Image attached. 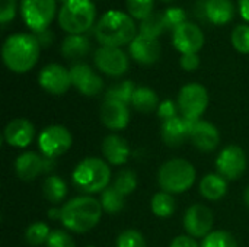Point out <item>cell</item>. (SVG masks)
I'll return each mask as SVG.
<instances>
[{"instance_id":"cell-1","label":"cell","mask_w":249,"mask_h":247,"mask_svg":"<svg viewBox=\"0 0 249 247\" xmlns=\"http://www.w3.org/2000/svg\"><path fill=\"white\" fill-rule=\"evenodd\" d=\"M39 44L35 35L13 33L6 38L1 49L4 66L13 73L29 71L39 58Z\"/></svg>"},{"instance_id":"cell-2","label":"cell","mask_w":249,"mask_h":247,"mask_svg":"<svg viewBox=\"0 0 249 247\" xmlns=\"http://www.w3.org/2000/svg\"><path fill=\"white\" fill-rule=\"evenodd\" d=\"M95 36L102 47H123L131 44L136 35V23L124 12L109 10L98 20Z\"/></svg>"},{"instance_id":"cell-3","label":"cell","mask_w":249,"mask_h":247,"mask_svg":"<svg viewBox=\"0 0 249 247\" xmlns=\"http://www.w3.org/2000/svg\"><path fill=\"white\" fill-rule=\"evenodd\" d=\"M102 205L92 197H77L61 208L63 226L74 233H86L98 226L102 217Z\"/></svg>"},{"instance_id":"cell-4","label":"cell","mask_w":249,"mask_h":247,"mask_svg":"<svg viewBox=\"0 0 249 247\" xmlns=\"http://www.w3.org/2000/svg\"><path fill=\"white\" fill-rule=\"evenodd\" d=\"M111 181L109 166L98 157L83 159L73 170V185L85 194L104 192Z\"/></svg>"},{"instance_id":"cell-5","label":"cell","mask_w":249,"mask_h":247,"mask_svg":"<svg viewBox=\"0 0 249 247\" xmlns=\"http://www.w3.org/2000/svg\"><path fill=\"white\" fill-rule=\"evenodd\" d=\"M158 182L162 191L171 195L187 192L196 182V169L185 159H171L160 166Z\"/></svg>"},{"instance_id":"cell-6","label":"cell","mask_w":249,"mask_h":247,"mask_svg":"<svg viewBox=\"0 0 249 247\" xmlns=\"http://www.w3.org/2000/svg\"><path fill=\"white\" fill-rule=\"evenodd\" d=\"M95 4L92 0H69L58 13V23L70 35H82L89 31L95 20Z\"/></svg>"},{"instance_id":"cell-7","label":"cell","mask_w":249,"mask_h":247,"mask_svg":"<svg viewBox=\"0 0 249 247\" xmlns=\"http://www.w3.org/2000/svg\"><path fill=\"white\" fill-rule=\"evenodd\" d=\"M207 105H209V93L203 84L190 83L179 90L178 108L185 121L191 124L197 122L198 118L206 112Z\"/></svg>"},{"instance_id":"cell-8","label":"cell","mask_w":249,"mask_h":247,"mask_svg":"<svg viewBox=\"0 0 249 247\" xmlns=\"http://www.w3.org/2000/svg\"><path fill=\"white\" fill-rule=\"evenodd\" d=\"M20 13L28 25L35 33L48 29L55 15V0H22Z\"/></svg>"},{"instance_id":"cell-9","label":"cell","mask_w":249,"mask_h":247,"mask_svg":"<svg viewBox=\"0 0 249 247\" xmlns=\"http://www.w3.org/2000/svg\"><path fill=\"white\" fill-rule=\"evenodd\" d=\"M71 134L63 125H50L44 128L38 137L39 150L48 159H55L64 154L71 147Z\"/></svg>"},{"instance_id":"cell-10","label":"cell","mask_w":249,"mask_h":247,"mask_svg":"<svg viewBox=\"0 0 249 247\" xmlns=\"http://www.w3.org/2000/svg\"><path fill=\"white\" fill-rule=\"evenodd\" d=\"M217 173L226 181L239 179L247 170V156L239 146L225 147L216 159Z\"/></svg>"},{"instance_id":"cell-11","label":"cell","mask_w":249,"mask_h":247,"mask_svg":"<svg viewBox=\"0 0 249 247\" xmlns=\"http://www.w3.org/2000/svg\"><path fill=\"white\" fill-rule=\"evenodd\" d=\"M95 64L107 76L118 77L128 70V57L118 47H101L95 51Z\"/></svg>"},{"instance_id":"cell-12","label":"cell","mask_w":249,"mask_h":247,"mask_svg":"<svg viewBox=\"0 0 249 247\" xmlns=\"http://www.w3.org/2000/svg\"><path fill=\"white\" fill-rule=\"evenodd\" d=\"M172 44L181 54H197L204 45V35L197 25L185 22L174 29Z\"/></svg>"},{"instance_id":"cell-13","label":"cell","mask_w":249,"mask_h":247,"mask_svg":"<svg viewBox=\"0 0 249 247\" xmlns=\"http://www.w3.org/2000/svg\"><path fill=\"white\" fill-rule=\"evenodd\" d=\"M38 82L39 86L51 95H63L71 86L70 71L55 63L48 64L41 70Z\"/></svg>"},{"instance_id":"cell-14","label":"cell","mask_w":249,"mask_h":247,"mask_svg":"<svg viewBox=\"0 0 249 247\" xmlns=\"http://www.w3.org/2000/svg\"><path fill=\"white\" fill-rule=\"evenodd\" d=\"M184 229L191 237H206L213 229V214L201 204L190 207L184 215Z\"/></svg>"},{"instance_id":"cell-15","label":"cell","mask_w":249,"mask_h":247,"mask_svg":"<svg viewBox=\"0 0 249 247\" xmlns=\"http://www.w3.org/2000/svg\"><path fill=\"white\" fill-rule=\"evenodd\" d=\"M71 84L85 96H96L104 89L102 79L85 63H77L70 68Z\"/></svg>"},{"instance_id":"cell-16","label":"cell","mask_w":249,"mask_h":247,"mask_svg":"<svg viewBox=\"0 0 249 247\" xmlns=\"http://www.w3.org/2000/svg\"><path fill=\"white\" fill-rule=\"evenodd\" d=\"M53 160L54 159L41 157L34 151H26L18 156L15 162V172L22 181H34L41 173L50 170V165H53Z\"/></svg>"},{"instance_id":"cell-17","label":"cell","mask_w":249,"mask_h":247,"mask_svg":"<svg viewBox=\"0 0 249 247\" xmlns=\"http://www.w3.org/2000/svg\"><path fill=\"white\" fill-rule=\"evenodd\" d=\"M190 140L196 148L209 153L217 148L220 143V134L216 125L209 121H197L191 125Z\"/></svg>"},{"instance_id":"cell-18","label":"cell","mask_w":249,"mask_h":247,"mask_svg":"<svg viewBox=\"0 0 249 247\" xmlns=\"http://www.w3.org/2000/svg\"><path fill=\"white\" fill-rule=\"evenodd\" d=\"M101 121L107 128L112 131L124 130L130 122L128 105L118 100L105 99L101 106Z\"/></svg>"},{"instance_id":"cell-19","label":"cell","mask_w":249,"mask_h":247,"mask_svg":"<svg viewBox=\"0 0 249 247\" xmlns=\"http://www.w3.org/2000/svg\"><path fill=\"white\" fill-rule=\"evenodd\" d=\"M3 135L9 146L23 148L32 143L35 137V127L31 121L25 118H16L6 125Z\"/></svg>"},{"instance_id":"cell-20","label":"cell","mask_w":249,"mask_h":247,"mask_svg":"<svg viewBox=\"0 0 249 247\" xmlns=\"http://www.w3.org/2000/svg\"><path fill=\"white\" fill-rule=\"evenodd\" d=\"M130 54L137 63L150 66L160 57V44L156 38L137 35L130 44Z\"/></svg>"},{"instance_id":"cell-21","label":"cell","mask_w":249,"mask_h":247,"mask_svg":"<svg viewBox=\"0 0 249 247\" xmlns=\"http://www.w3.org/2000/svg\"><path fill=\"white\" fill-rule=\"evenodd\" d=\"M191 122L185 121L184 118H172L162 124V140L169 147H179L190 138L191 132Z\"/></svg>"},{"instance_id":"cell-22","label":"cell","mask_w":249,"mask_h":247,"mask_svg":"<svg viewBox=\"0 0 249 247\" xmlns=\"http://www.w3.org/2000/svg\"><path fill=\"white\" fill-rule=\"evenodd\" d=\"M102 154L108 163L121 166L128 162L130 146L123 137H120L117 134H111V135L105 137L102 141Z\"/></svg>"},{"instance_id":"cell-23","label":"cell","mask_w":249,"mask_h":247,"mask_svg":"<svg viewBox=\"0 0 249 247\" xmlns=\"http://www.w3.org/2000/svg\"><path fill=\"white\" fill-rule=\"evenodd\" d=\"M235 16V6L231 0H206L204 17L214 25H226Z\"/></svg>"},{"instance_id":"cell-24","label":"cell","mask_w":249,"mask_h":247,"mask_svg":"<svg viewBox=\"0 0 249 247\" xmlns=\"http://www.w3.org/2000/svg\"><path fill=\"white\" fill-rule=\"evenodd\" d=\"M228 182L219 173H209L200 181V192L209 201H219L226 195Z\"/></svg>"},{"instance_id":"cell-25","label":"cell","mask_w":249,"mask_h":247,"mask_svg":"<svg viewBox=\"0 0 249 247\" xmlns=\"http://www.w3.org/2000/svg\"><path fill=\"white\" fill-rule=\"evenodd\" d=\"M90 49V42L83 35H69L61 44V54L67 60H80Z\"/></svg>"},{"instance_id":"cell-26","label":"cell","mask_w":249,"mask_h":247,"mask_svg":"<svg viewBox=\"0 0 249 247\" xmlns=\"http://www.w3.org/2000/svg\"><path fill=\"white\" fill-rule=\"evenodd\" d=\"M131 105L139 112L150 114L159 108V99L155 90H152L150 87H144V86L136 87L133 99H131Z\"/></svg>"},{"instance_id":"cell-27","label":"cell","mask_w":249,"mask_h":247,"mask_svg":"<svg viewBox=\"0 0 249 247\" xmlns=\"http://www.w3.org/2000/svg\"><path fill=\"white\" fill-rule=\"evenodd\" d=\"M42 194L45 199L51 204L61 202L67 195V185L58 176H48L42 185Z\"/></svg>"},{"instance_id":"cell-28","label":"cell","mask_w":249,"mask_h":247,"mask_svg":"<svg viewBox=\"0 0 249 247\" xmlns=\"http://www.w3.org/2000/svg\"><path fill=\"white\" fill-rule=\"evenodd\" d=\"M152 211L156 217L159 218H168L174 214L175 211V199L171 194L168 192H158L152 198Z\"/></svg>"},{"instance_id":"cell-29","label":"cell","mask_w":249,"mask_h":247,"mask_svg":"<svg viewBox=\"0 0 249 247\" xmlns=\"http://www.w3.org/2000/svg\"><path fill=\"white\" fill-rule=\"evenodd\" d=\"M101 205L102 210L108 214H118L123 211L124 205H125V199L124 195H121L114 186L107 188L102 195H101Z\"/></svg>"},{"instance_id":"cell-30","label":"cell","mask_w":249,"mask_h":247,"mask_svg":"<svg viewBox=\"0 0 249 247\" xmlns=\"http://www.w3.org/2000/svg\"><path fill=\"white\" fill-rule=\"evenodd\" d=\"M165 29H168V28L165 23L163 13H152L150 16H147L146 19H143L140 22V35H144V36L158 39V36Z\"/></svg>"},{"instance_id":"cell-31","label":"cell","mask_w":249,"mask_h":247,"mask_svg":"<svg viewBox=\"0 0 249 247\" xmlns=\"http://www.w3.org/2000/svg\"><path fill=\"white\" fill-rule=\"evenodd\" d=\"M134 90H136L134 83L131 80H124V82L109 87L105 95V99H112V100H118V102L128 105V103H131Z\"/></svg>"},{"instance_id":"cell-32","label":"cell","mask_w":249,"mask_h":247,"mask_svg":"<svg viewBox=\"0 0 249 247\" xmlns=\"http://www.w3.org/2000/svg\"><path fill=\"white\" fill-rule=\"evenodd\" d=\"M50 234H51L50 227L45 223H42V221H36V223L31 224L26 229L25 239H26V242L31 246L36 247L44 245V243H47L48 239H50Z\"/></svg>"},{"instance_id":"cell-33","label":"cell","mask_w":249,"mask_h":247,"mask_svg":"<svg viewBox=\"0 0 249 247\" xmlns=\"http://www.w3.org/2000/svg\"><path fill=\"white\" fill-rule=\"evenodd\" d=\"M121 195L127 197L130 194L134 192V189L137 188V176L133 170H121L112 185Z\"/></svg>"},{"instance_id":"cell-34","label":"cell","mask_w":249,"mask_h":247,"mask_svg":"<svg viewBox=\"0 0 249 247\" xmlns=\"http://www.w3.org/2000/svg\"><path fill=\"white\" fill-rule=\"evenodd\" d=\"M201 247H238V242L229 231L217 230L204 237Z\"/></svg>"},{"instance_id":"cell-35","label":"cell","mask_w":249,"mask_h":247,"mask_svg":"<svg viewBox=\"0 0 249 247\" xmlns=\"http://www.w3.org/2000/svg\"><path fill=\"white\" fill-rule=\"evenodd\" d=\"M155 0H127V9L130 15L136 19H146L153 13Z\"/></svg>"},{"instance_id":"cell-36","label":"cell","mask_w":249,"mask_h":247,"mask_svg":"<svg viewBox=\"0 0 249 247\" xmlns=\"http://www.w3.org/2000/svg\"><path fill=\"white\" fill-rule=\"evenodd\" d=\"M232 44L236 51L249 54V25H238L232 32Z\"/></svg>"},{"instance_id":"cell-37","label":"cell","mask_w":249,"mask_h":247,"mask_svg":"<svg viewBox=\"0 0 249 247\" xmlns=\"http://www.w3.org/2000/svg\"><path fill=\"white\" fill-rule=\"evenodd\" d=\"M117 247H147L143 234L137 230H124L118 239Z\"/></svg>"},{"instance_id":"cell-38","label":"cell","mask_w":249,"mask_h":247,"mask_svg":"<svg viewBox=\"0 0 249 247\" xmlns=\"http://www.w3.org/2000/svg\"><path fill=\"white\" fill-rule=\"evenodd\" d=\"M165 23L168 29H175L187 22V12L181 7H169L163 12Z\"/></svg>"},{"instance_id":"cell-39","label":"cell","mask_w":249,"mask_h":247,"mask_svg":"<svg viewBox=\"0 0 249 247\" xmlns=\"http://www.w3.org/2000/svg\"><path fill=\"white\" fill-rule=\"evenodd\" d=\"M47 247H76V245H74L73 237L69 233L63 230H55L50 234Z\"/></svg>"},{"instance_id":"cell-40","label":"cell","mask_w":249,"mask_h":247,"mask_svg":"<svg viewBox=\"0 0 249 247\" xmlns=\"http://www.w3.org/2000/svg\"><path fill=\"white\" fill-rule=\"evenodd\" d=\"M178 103L175 105L174 100L168 99V100H163L162 103H159V108H158V116L165 122V121H169L172 118H177L178 116V109H177Z\"/></svg>"},{"instance_id":"cell-41","label":"cell","mask_w":249,"mask_h":247,"mask_svg":"<svg viewBox=\"0 0 249 247\" xmlns=\"http://www.w3.org/2000/svg\"><path fill=\"white\" fill-rule=\"evenodd\" d=\"M16 13V0H0V22L6 25L13 20Z\"/></svg>"},{"instance_id":"cell-42","label":"cell","mask_w":249,"mask_h":247,"mask_svg":"<svg viewBox=\"0 0 249 247\" xmlns=\"http://www.w3.org/2000/svg\"><path fill=\"white\" fill-rule=\"evenodd\" d=\"M181 67L185 71H196L200 67V57L197 54H182Z\"/></svg>"},{"instance_id":"cell-43","label":"cell","mask_w":249,"mask_h":247,"mask_svg":"<svg viewBox=\"0 0 249 247\" xmlns=\"http://www.w3.org/2000/svg\"><path fill=\"white\" fill-rule=\"evenodd\" d=\"M169 247H201L191 236H178L171 242Z\"/></svg>"},{"instance_id":"cell-44","label":"cell","mask_w":249,"mask_h":247,"mask_svg":"<svg viewBox=\"0 0 249 247\" xmlns=\"http://www.w3.org/2000/svg\"><path fill=\"white\" fill-rule=\"evenodd\" d=\"M34 35H35V38H36L39 47H48V45H51V42H53V39H54V35H53V32H51L50 29L36 32V33H34Z\"/></svg>"},{"instance_id":"cell-45","label":"cell","mask_w":249,"mask_h":247,"mask_svg":"<svg viewBox=\"0 0 249 247\" xmlns=\"http://www.w3.org/2000/svg\"><path fill=\"white\" fill-rule=\"evenodd\" d=\"M239 10L242 17L249 22V0H239Z\"/></svg>"},{"instance_id":"cell-46","label":"cell","mask_w":249,"mask_h":247,"mask_svg":"<svg viewBox=\"0 0 249 247\" xmlns=\"http://www.w3.org/2000/svg\"><path fill=\"white\" fill-rule=\"evenodd\" d=\"M244 199H245V204L248 205L249 208V186L245 189V192H244Z\"/></svg>"},{"instance_id":"cell-47","label":"cell","mask_w":249,"mask_h":247,"mask_svg":"<svg viewBox=\"0 0 249 247\" xmlns=\"http://www.w3.org/2000/svg\"><path fill=\"white\" fill-rule=\"evenodd\" d=\"M58 1H61V3H63V4H64V3H67V1H69V0H58Z\"/></svg>"},{"instance_id":"cell-48","label":"cell","mask_w":249,"mask_h":247,"mask_svg":"<svg viewBox=\"0 0 249 247\" xmlns=\"http://www.w3.org/2000/svg\"><path fill=\"white\" fill-rule=\"evenodd\" d=\"M163 1H172V0H163Z\"/></svg>"},{"instance_id":"cell-49","label":"cell","mask_w":249,"mask_h":247,"mask_svg":"<svg viewBox=\"0 0 249 247\" xmlns=\"http://www.w3.org/2000/svg\"><path fill=\"white\" fill-rule=\"evenodd\" d=\"M88 247H95V246H88Z\"/></svg>"}]
</instances>
